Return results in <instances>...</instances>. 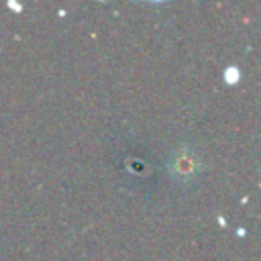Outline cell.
<instances>
[{
  "label": "cell",
  "instance_id": "1",
  "mask_svg": "<svg viewBox=\"0 0 261 261\" xmlns=\"http://www.w3.org/2000/svg\"><path fill=\"white\" fill-rule=\"evenodd\" d=\"M167 171L179 186L194 184L202 173V159L198 155V149L194 145H179L167 161Z\"/></svg>",
  "mask_w": 261,
  "mask_h": 261
},
{
  "label": "cell",
  "instance_id": "2",
  "mask_svg": "<svg viewBox=\"0 0 261 261\" xmlns=\"http://www.w3.org/2000/svg\"><path fill=\"white\" fill-rule=\"evenodd\" d=\"M239 77H241V71H239V67H234V65H228V69L224 71V80H226V84H237V82H239Z\"/></svg>",
  "mask_w": 261,
  "mask_h": 261
}]
</instances>
